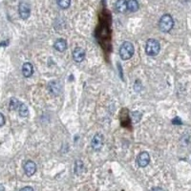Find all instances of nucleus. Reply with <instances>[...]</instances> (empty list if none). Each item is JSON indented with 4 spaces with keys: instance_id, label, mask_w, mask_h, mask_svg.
<instances>
[{
    "instance_id": "obj_11",
    "label": "nucleus",
    "mask_w": 191,
    "mask_h": 191,
    "mask_svg": "<svg viewBox=\"0 0 191 191\" xmlns=\"http://www.w3.org/2000/svg\"><path fill=\"white\" fill-rule=\"evenodd\" d=\"M60 90H61V86L59 84V82L54 80L49 83V91L50 93H52L53 95H55V96L59 95Z\"/></svg>"
},
{
    "instance_id": "obj_16",
    "label": "nucleus",
    "mask_w": 191,
    "mask_h": 191,
    "mask_svg": "<svg viewBox=\"0 0 191 191\" xmlns=\"http://www.w3.org/2000/svg\"><path fill=\"white\" fill-rule=\"evenodd\" d=\"M56 4L58 5L59 8L66 10L71 5V0H56Z\"/></svg>"
},
{
    "instance_id": "obj_6",
    "label": "nucleus",
    "mask_w": 191,
    "mask_h": 191,
    "mask_svg": "<svg viewBox=\"0 0 191 191\" xmlns=\"http://www.w3.org/2000/svg\"><path fill=\"white\" fill-rule=\"evenodd\" d=\"M104 143V138L103 136L100 134V133H98L94 136V138L92 139V147L95 151H99L102 148Z\"/></svg>"
},
{
    "instance_id": "obj_17",
    "label": "nucleus",
    "mask_w": 191,
    "mask_h": 191,
    "mask_svg": "<svg viewBox=\"0 0 191 191\" xmlns=\"http://www.w3.org/2000/svg\"><path fill=\"white\" fill-rule=\"evenodd\" d=\"M19 105H20V102L16 99L13 98L12 99H11V101H10V109L11 110H13V111L18 110Z\"/></svg>"
},
{
    "instance_id": "obj_22",
    "label": "nucleus",
    "mask_w": 191,
    "mask_h": 191,
    "mask_svg": "<svg viewBox=\"0 0 191 191\" xmlns=\"http://www.w3.org/2000/svg\"><path fill=\"white\" fill-rule=\"evenodd\" d=\"M0 191H5V187L0 183Z\"/></svg>"
},
{
    "instance_id": "obj_13",
    "label": "nucleus",
    "mask_w": 191,
    "mask_h": 191,
    "mask_svg": "<svg viewBox=\"0 0 191 191\" xmlns=\"http://www.w3.org/2000/svg\"><path fill=\"white\" fill-rule=\"evenodd\" d=\"M140 4L137 0H128L127 1V10L131 13H135L139 10Z\"/></svg>"
},
{
    "instance_id": "obj_12",
    "label": "nucleus",
    "mask_w": 191,
    "mask_h": 191,
    "mask_svg": "<svg viewBox=\"0 0 191 191\" xmlns=\"http://www.w3.org/2000/svg\"><path fill=\"white\" fill-rule=\"evenodd\" d=\"M116 11L120 13H124L127 11V1L126 0H118L115 4Z\"/></svg>"
},
{
    "instance_id": "obj_8",
    "label": "nucleus",
    "mask_w": 191,
    "mask_h": 191,
    "mask_svg": "<svg viewBox=\"0 0 191 191\" xmlns=\"http://www.w3.org/2000/svg\"><path fill=\"white\" fill-rule=\"evenodd\" d=\"M24 171H25V174L29 176V177H31L37 171V164L33 161H27L24 164Z\"/></svg>"
},
{
    "instance_id": "obj_10",
    "label": "nucleus",
    "mask_w": 191,
    "mask_h": 191,
    "mask_svg": "<svg viewBox=\"0 0 191 191\" xmlns=\"http://www.w3.org/2000/svg\"><path fill=\"white\" fill-rule=\"evenodd\" d=\"M22 74L25 78H30L34 74V66L30 62H25L22 66Z\"/></svg>"
},
{
    "instance_id": "obj_7",
    "label": "nucleus",
    "mask_w": 191,
    "mask_h": 191,
    "mask_svg": "<svg viewBox=\"0 0 191 191\" xmlns=\"http://www.w3.org/2000/svg\"><path fill=\"white\" fill-rule=\"evenodd\" d=\"M85 56H86L85 51L82 48H80V47H77L73 51V59L78 63L82 62L85 58Z\"/></svg>"
},
{
    "instance_id": "obj_2",
    "label": "nucleus",
    "mask_w": 191,
    "mask_h": 191,
    "mask_svg": "<svg viewBox=\"0 0 191 191\" xmlns=\"http://www.w3.org/2000/svg\"><path fill=\"white\" fill-rule=\"evenodd\" d=\"M174 27V20L173 17L168 13L164 14L159 21V28L163 33H169Z\"/></svg>"
},
{
    "instance_id": "obj_21",
    "label": "nucleus",
    "mask_w": 191,
    "mask_h": 191,
    "mask_svg": "<svg viewBox=\"0 0 191 191\" xmlns=\"http://www.w3.org/2000/svg\"><path fill=\"white\" fill-rule=\"evenodd\" d=\"M151 191H164V190L163 188H161V187H154Z\"/></svg>"
},
{
    "instance_id": "obj_4",
    "label": "nucleus",
    "mask_w": 191,
    "mask_h": 191,
    "mask_svg": "<svg viewBox=\"0 0 191 191\" xmlns=\"http://www.w3.org/2000/svg\"><path fill=\"white\" fill-rule=\"evenodd\" d=\"M18 13L20 18L23 20L28 19L31 16V7L26 2H21L18 6Z\"/></svg>"
},
{
    "instance_id": "obj_15",
    "label": "nucleus",
    "mask_w": 191,
    "mask_h": 191,
    "mask_svg": "<svg viewBox=\"0 0 191 191\" xmlns=\"http://www.w3.org/2000/svg\"><path fill=\"white\" fill-rule=\"evenodd\" d=\"M83 168H84V165H83V163H82V161H79L78 160L75 161V172L77 175H80L82 172H83Z\"/></svg>"
},
{
    "instance_id": "obj_5",
    "label": "nucleus",
    "mask_w": 191,
    "mask_h": 191,
    "mask_svg": "<svg viewBox=\"0 0 191 191\" xmlns=\"http://www.w3.org/2000/svg\"><path fill=\"white\" fill-rule=\"evenodd\" d=\"M137 163L140 167H146L147 165L150 163V155L148 152L146 151H143V152H140L139 154L138 158H137Z\"/></svg>"
},
{
    "instance_id": "obj_18",
    "label": "nucleus",
    "mask_w": 191,
    "mask_h": 191,
    "mask_svg": "<svg viewBox=\"0 0 191 191\" xmlns=\"http://www.w3.org/2000/svg\"><path fill=\"white\" fill-rule=\"evenodd\" d=\"M5 121H6V118L4 117V115L0 113V127H2L5 124Z\"/></svg>"
},
{
    "instance_id": "obj_1",
    "label": "nucleus",
    "mask_w": 191,
    "mask_h": 191,
    "mask_svg": "<svg viewBox=\"0 0 191 191\" xmlns=\"http://www.w3.org/2000/svg\"><path fill=\"white\" fill-rule=\"evenodd\" d=\"M135 47L131 42L125 41L121 44L120 48V56L122 60H128L134 56Z\"/></svg>"
},
{
    "instance_id": "obj_20",
    "label": "nucleus",
    "mask_w": 191,
    "mask_h": 191,
    "mask_svg": "<svg viewBox=\"0 0 191 191\" xmlns=\"http://www.w3.org/2000/svg\"><path fill=\"white\" fill-rule=\"evenodd\" d=\"M177 122H178V123H180V124L182 123V121H180L179 118H174V121H173V123H177Z\"/></svg>"
},
{
    "instance_id": "obj_19",
    "label": "nucleus",
    "mask_w": 191,
    "mask_h": 191,
    "mask_svg": "<svg viewBox=\"0 0 191 191\" xmlns=\"http://www.w3.org/2000/svg\"><path fill=\"white\" fill-rule=\"evenodd\" d=\"M20 191H34V188L31 186H25L22 189H20Z\"/></svg>"
},
{
    "instance_id": "obj_14",
    "label": "nucleus",
    "mask_w": 191,
    "mask_h": 191,
    "mask_svg": "<svg viewBox=\"0 0 191 191\" xmlns=\"http://www.w3.org/2000/svg\"><path fill=\"white\" fill-rule=\"evenodd\" d=\"M18 113L21 117L23 118H26L29 116V108L26 104L24 103H20V105L18 107Z\"/></svg>"
},
{
    "instance_id": "obj_3",
    "label": "nucleus",
    "mask_w": 191,
    "mask_h": 191,
    "mask_svg": "<svg viewBox=\"0 0 191 191\" xmlns=\"http://www.w3.org/2000/svg\"><path fill=\"white\" fill-rule=\"evenodd\" d=\"M161 50L160 42L154 38H150L146 41L145 44V53L149 56H156Z\"/></svg>"
},
{
    "instance_id": "obj_9",
    "label": "nucleus",
    "mask_w": 191,
    "mask_h": 191,
    "mask_svg": "<svg viewBox=\"0 0 191 191\" xmlns=\"http://www.w3.org/2000/svg\"><path fill=\"white\" fill-rule=\"evenodd\" d=\"M54 48H55L57 52L63 53L64 51H66L67 49V41L63 38H58L54 44Z\"/></svg>"
}]
</instances>
